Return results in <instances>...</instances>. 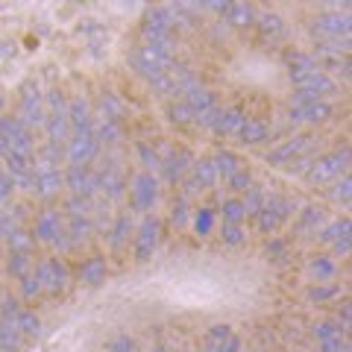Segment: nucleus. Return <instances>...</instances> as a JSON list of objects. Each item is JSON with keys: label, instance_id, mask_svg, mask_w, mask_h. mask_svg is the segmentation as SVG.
I'll list each match as a JSON object with an SVG mask.
<instances>
[{"label": "nucleus", "instance_id": "1", "mask_svg": "<svg viewBox=\"0 0 352 352\" xmlns=\"http://www.w3.org/2000/svg\"><path fill=\"white\" fill-rule=\"evenodd\" d=\"M59 162H62V150H53L47 144L32 156V191L41 200H53L59 194V185H62Z\"/></svg>", "mask_w": 352, "mask_h": 352}, {"label": "nucleus", "instance_id": "2", "mask_svg": "<svg viewBox=\"0 0 352 352\" xmlns=\"http://www.w3.org/2000/svg\"><path fill=\"white\" fill-rule=\"evenodd\" d=\"M44 132H47V147L62 150L71 138V124H68V100L59 88L44 94Z\"/></svg>", "mask_w": 352, "mask_h": 352}, {"label": "nucleus", "instance_id": "3", "mask_svg": "<svg viewBox=\"0 0 352 352\" xmlns=\"http://www.w3.org/2000/svg\"><path fill=\"white\" fill-rule=\"evenodd\" d=\"M0 156H21L30 162L36 156L32 132L15 115H0Z\"/></svg>", "mask_w": 352, "mask_h": 352}, {"label": "nucleus", "instance_id": "4", "mask_svg": "<svg viewBox=\"0 0 352 352\" xmlns=\"http://www.w3.org/2000/svg\"><path fill=\"white\" fill-rule=\"evenodd\" d=\"M291 82L296 88L294 100H323L338 91V82L326 71H291Z\"/></svg>", "mask_w": 352, "mask_h": 352}, {"label": "nucleus", "instance_id": "5", "mask_svg": "<svg viewBox=\"0 0 352 352\" xmlns=\"http://www.w3.org/2000/svg\"><path fill=\"white\" fill-rule=\"evenodd\" d=\"M32 241H38V244H50V247H59L62 252L74 250L71 238H68V229H65V217L59 212H41L36 217V223H32Z\"/></svg>", "mask_w": 352, "mask_h": 352}, {"label": "nucleus", "instance_id": "6", "mask_svg": "<svg viewBox=\"0 0 352 352\" xmlns=\"http://www.w3.org/2000/svg\"><path fill=\"white\" fill-rule=\"evenodd\" d=\"M346 168H349V147L314 159L311 168L305 170V179L311 185H329V182L340 179V176H346Z\"/></svg>", "mask_w": 352, "mask_h": 352}, {"label": "nucleus", "instance_id": "7", "mask_svg": "<svg viewBox=\"0 0 352 352\" xmlns=\"http://www.w3.org/2000/svg\"><path fill=\"white\" fill-rule=\"evenodd\" d=\"M0 320L12 326L24 340L27 338H38V332H41V320L36 317V311L24 308L18 300H0Z\"/></svg>", "mask_w": 352, "mask_h": 352}, {"label": "nucleus", "instance_id": "8", "mask_svg": "<svg viewBox=\"0 0 352 352\" xmlns=\"http://www.w3.org/2000/svg\"><path fill=\"white\" fill-rule=\"evenodd\" d=\"M294 212V203L288 200V197H279V194H270V197H264V203L258 208V226H261V232L264 235H273L276 229L285 223V220L291 217Z\"/></svg>", "mask_w": 352, "mask_h": 352}, {"label": "nucleus", "instance_id": "9", "mask_svg": "<svg viewBox=\"0 0 352 352\" xmlns=\"http://www.w3.org/2000/svg\"><path fill=\"white\" fill-rule=\"evenodd\" d=\"M15 118L30 132L36 126H44V94L38 91L36 82H27L24 88H21V100H18V115Z\"/></svg>", "mask_w": 352, "mask_h": 352}, {"label": "nucleus", "instance_id": "10", "mask_svg": "<svg viewBox=\"0 0 352 352\" xmlns=\"http://www.w3.org/2000/svg\"><path fill=\"white\" fill-rule=\"evenodd\" d=\"M32 273H36V279H38V288H41V294H62L65 288H68V282H71V276H68V267L59 261V258H44V261H38L36 267H32Z\"/></svg>", "mask_w": 352, "mask_h": 352}, {"label": "nucleus", "instance_id": "11", "mask_svg": "<svg viewBox=\"0 0 352 352\" xmlns=\"http://www.w3.org/2000/svg\"><path fill=\"white\" fill-rule=\"evenodd\" d=\"M97 150H100V141H97L94 129L88 132H71L68 144H65V153L62 156L68 159V164H91L97 159Z\"/></svg>", "mask_w": 352, "mask_h": 352}, {"label": "nucleus", "instance_id": "12", "mask_svg": "<svg viewBox=\"0 0 352 352\" xmlns=\"http://www.w3.org/2000/svg\"><path fill=\"white\" fill-rule=\"evenodd\" d=\"M352 21L344 12H320L311 21V32L317 36V41H338V38H349Z\"/></svg>", "mask_w": 352, "mask_h": 352}, {"label": "nucleus", "instance_id": "13", "mask_svg": "<svg viewBox=\"0 0 352 352\" xmlns=\"http://www.w3.org/2000/svg\"><path fill=\"white\" fill-rule=\"evenodd\" d=\"M335 106L326 100H291L288 120L291 124H326L332 120Z\"/></svg>", "mask_w": 352, "mask_h": 352}, {"label": "nucleus", "instance_id": "14", "mask_svg": "<svg viewBox=\"0 0 352 352\" xmlns=\"http://www.w3.org/2000/svg\"><path fill=\"white\" fill-rule=\"evenodd\" d=\"M62 182L68 185L71 197H82V200H94L97 197V179H94V168L91 164H68Z\"/></svg>", "mask_w": 352, "mask_h": 352}, {"label": "nucleus", "instance_id": "15", "mask_svg": "<svg viewBox=\"0 0 352 352\" xmlns=\"http://www.w3.org/2000/svg\"><path fill=\"white\" fill-rule=\"evenodd\" d=\"M129 197H132V208H135V212H150V208L159 203V182H156V176H153L150 170L135 173L132 188H129Z\"/></svg>", "mask_w": 352, "mask_h": 352}, {"label": "nucleus", "instance_id": "16", "mask_svg": "<svg viewBox=\"0 0 352 352\" xmlns=\"http://www.w3.org/2000/svg\"><path fill=\"white\" fill-rule=\"evenodd\" d=\"M159 235H162L159 217L147 214L144 220H141L138 235H135V261H150L153 258V252H156V247H159Z\"/></svg>", "mask_w": 352, "mask_h": 352}, {"label": "nucleus", "instance_id": "17", "mask_svg": "<svg viewBox=\"0 0 352 352\" xmlns=\"http://www.w3.org/2000/svg\"><path fill=\"white\" fill-rule=\"evenodd\" d=\"M214 179H217V173H214L212 159H200V162H194V164H191V176L182 182V197L188 200V197H194V194L208 191V188L214 185Z\"/></svg>", "mask_w": 352, "mask_h": 352}, {"label": "nucleus", "instance_id": "18", "mask_svg": "<svg viewBox=\"0 0 352 352\" xmlns=\"http://www.w3.org/2000/svg\"><path fill=\"white\" fill-rule=\"evenodd\" d=\"M317 238H320L323 244H332L338 256H349V217H340L335 223H329L326 229H320Z\"/></svg>", "mask_w": 352, "mask_h": 352}, {"label": "nucleus", "instance_id": "19", "mask_svg": "<svg viewBox=\"0 0 352 352\" xmlns=\"http://www.w3.org/2000/svg\"><path fill=\"white\" fill-rule=\"evenodd\" d=\"M308 144H311V135H294L288 141H282L279 147H273L267 153V162L270 164H291L296 156H300V153L308 150Z\"/></svg>", "mask_w": 352, "mask_h": 352}, {"label": "nucleus", "instance_id": "20", "mask_svg": "<svg viewBox=\"0 0 352 352\" xmlns=\"http://www.w3.org/2000/svg\"><path fill=\"white\" fill-rule=\"evenodd\" d=\"M191 164H194V156H191L188 150H176V153H170L168 159H162L164 179H168V182H179V179H185V173L191 170Z\"/></svg>", "mask_w": 352, "mask_h": 352}, {"label": "nucleus", "instance_id": "21", "mask_svg": "<svg viewBox=\"0 0 352 352\" xmlns=\"http://www.w3.org/2000/svg\"><path fill=\"white\" fill-rule=\"evenodd\" d=\"M91 106H88L85 97H74L68 100V124H71V132H88L94 129L91 126Z\"/></svg>", "mask_w": 352, "mask_h": 352}, {"label": "nucleus", "instance_id": "22", "mask_svg": "<svg viewBox=\"0 0 352 352\" xmlns=\"http://www.w3.org/2000/svg\"><path fill=\"white\" fill-rule=\"evenodd\" d=\"M244 120H247V115L241 112V109H220L212 132H217L220 138H232V135H238V132H241Z\"/></svg>", "mask_w": 352, "mask_h": 352}, {"label": "nucleus", "instance_id": "23", "mask_svg": "<svg viewBox=\"0 0 352 352\" xmlns=\"http://www.w3.org/2000/svg\"><path fill=\"white\" fill-rule=\"evenodd\" d=\"M106 273H109V264L103 256H88L80 264V282L88 285V288H97L100 282H106Z\"/></svg>", "mask_w": 352, "mask_h": 352}, {"label": "nucleus", "instance_id": "24", "mask_svg": "<svg viewBox=\"0 0 352 352\" xmlns=\"http://www.w3.org/2000/svg\"><path fill=\"white\" fill-rule=\"evenodd\" d=\"M129 235H132L129 214H118L112 229H109V247H112V252H124V247L129 244Z\"/></svg>", "mask_w": 352, "mask_h": 352}, {"label": "nucleus", "instance_id": "25", "mask_svg": "<svg viewBox=\"0 0 352 352\" xmlns=\"http://www.w3.org/2000/svg\"><path fill=\"white\" fill-rule=\"evenodd\" d=\"M91 126H94L97 141H106V144H115V141H120V124H118V120L94 112L91 115Z\"/></svg>", "mask_w": 352, "mask_h": 352}, {"label": "nucleus", "instance_id": "26", "mask_svg": "<svg viewBox=\"0 0 352 352\" xmlns=\"http://www.w3.org/2000/svg\"><path fill=\"white\" fill-rule=\"evenodd\" d=\"M185 103H188V109H191L194 115L208 112V109H217V103H214V94L208 91V88H203V85L191 88V91H185Z\"/></svg>", "mask_w": 352, "mask_h": 352}, {"label": "nucleus", "instance_id": "27", "mask_svg": "<svg viewBox=\"0 0 352 352\" xmlns=\"http://www.w3.org/2000/svg\"><path fill=\"white\" fill-rule=\"evenodd\" d=\"M267 135H270V129L258 118H247L244 126H241V132H238V138L244 141V144H261V141H267Z\"/></svg>", "mask_w": 352, "mask_h": 352}, {"label": "nucleus", "instance_id": "28", "mask_svg": "<svg viewBox=\"0 0 352 352\" xmlns=\"http://www.w3.org/2000/svg\"><path fill=\"white\" fill-rule=\"evenodd\" d=\"M223 15H226V24H232V27H250L252 21H256V9L247 6V3H229Z\"/></svg>", "mask_w": 352, "mask_h": 352}, {"label": "nucleus", "instance_id": "29", "mask_svg": "<svg viewBox=\"0 0 352 352\" xmlns=\"http://www.w3.org/2000/svg\"><path fill=\"white\" fill-rule=\"evenodd\" d=\"M6 238H9V252H32V235L27 232L24 226H9V232H6Z\"/></svg>", "mask_w": 352, "mask_h": 352}, {"label": "nucleus", "instance_id": "30", "mask_svg": "<svg viewBox=\"0 0 352 352\" xmlns=\"http://www.w3.org/2000/svg\"><path fill=\"white\" fill-rule=\"evenodd\" d=\"M32 267H36L32 252H9V273H12L15 279H27Z\"/></svg>", "mask_w": 352, "mask_h": 352}, {"label": "nucleus", "instance_id": "31", "mask_svg": "<svg viewBox=\"0 0 352 352\" xmlns=\"http://www.w3.org/2000/svg\"><path fill=\"white\" fill-rule=\"evenodd\" d=\"M308 270H311V276L317 282H326V279H332L338 273V264H335L332 256H314L311 264H308Z\"/></svg>", "mask_w": 352, "mask_h": 352}, {"label": "nucleus", "instance_id": "32", "mask_svg": "<svg viewBox=\"0 0 352 352\" xmlns=\"http://www.w3.org/2000/svg\"><path fill=\"white\" fill-rule=\"evenodd\" d=\"M212 164H214V173L223 176V179H229V176H232L235 170H241V159L235 156V153H229V150L217 153V156L212 159Z\"/></svg>", "mask_w": 352, "mask_h": 352}, {"label": "nucleus", "instance_id": "33", "mask_svg": "<svg viewBox=\"0 0 352 352\" xmlns=\"http://www.w3.org/2000/svg\"><path fill=\"white\" fill-rule=\"evenodd\" d=\"M21 346H24V338L9 323L0 320V352H21Z\"/></svg>", "mask_w": 352, "mask_h": 352}, {"label": "nucleus", "instance_id": "34", "mask_svg": "<svg viewBox=\"0 0 352 352\" xmlns=\"http://www.w3.org/2000/svg\"><path fill=\"white\" fill-rule=\"evenodd\" d=\"M314 56H349V38H338V41H317Z\"/></svg>", "mask_w": 352, "mask_h": 352}, {"label": "nucleus", "instance_id": "35", "mask_svg": "<svg viewBox=\"0 0 352 352\" xmlns=\"http://www.w3.org/2000/svg\"><path fill=\"white\" fill-rule=\"evenodd\" d=\"M317 226H323V208L308 206L300 217V223H296V229H300V232H317Z\"/></svg>", "mask_w": 352, "mask_h": 352}, {"label": "nucleus", "instance_id": "36", "mask_svg": "<svg viewBox=\"0 0 352 352\" xmlns=\"http://www.w3.org/2000/svg\"><path fill=\"white\" fill-rule=\"evenodd\" d=\"M220 212H223V223H229V226H241V223L247 220L244 203H241V200H226Z\"/></svg>", "mask_w": 352, "mask_h": 352}, {"label": "nucleus", "instance_id": "37", "mask_svg": "<svg viewBox=\"0 0 352 352\" xmlns=\"http://www.w3.org/2000/svg\"><path fill=\"white\" fill-rule=\"evenodd\" d=\"M314 338H317V344H326V340L344 338V329H340V323L323 320V323H317V326H314Z\"/></svg>", "mask_w": 352, "mask_h": 352}, {"label": "nucleus", "instance_id": "38", "mask_svg": "<svg viewBox=\"0 0 352 352\" xmlns=\"http://www.w3.org/2000/svg\"><path fill=\"white\" fill-rule=\"evenodd\" d=\"M229 335H232V326H226V323L212 326V329H208V335H206V349H208V352H214Z\"/></svg>", "mask_w": 352, "mask_h": 352}, {"label": "nucleus", "instance_id": "39", "mask_svg": "<svg viewBox=\"0 0 352 352\" xmlns=\"http://www.w3.org/2000/svg\"><path fill=\"white\" fill-rule=\"evenodd\" d=\"M256 18H258V27H261L264 36H282V32H285V24H282L279 15L264 12V15H256Z\"/></svg>", "mask_w": 352, "mask_h": 352}, {"label": "nucleus", "instance_id": "40", "mask_svg": "<svg viewBox=\"0 0 352 352\" xmlns=\"http://www.w3.org/2000/svg\"><path fill=\"white\" fill-rule=\"evenodd\" d=\"M194 229L197 235H208L214 229V212L212 208H197L194 212Z\"/></svg>", "mask_w": 352, "mask_h": 352}, {"label": "nucleus", "instance_id": "41", "mask_svg": "<svg viewBox=\"0 0 352 352\" xmlns=\"http://www.w3.org/2000/svg\"><path fill=\"white\" fill-rule=\"evenodd\" d=\"M244 194H247V200H241V203H244L247 217H250V214H258V208H261V203H264L261 188H258V185H250V188H247Z\"/></svg>", "mask_w": 352, "mask_h": 352}, {"label": "nucleus", "instance_id": "42", "mask_svg": "<svg viewBox=\"0 0 352 352\" xmlns=\"http://www.w3.org/2000/svg\"><path fill=\"white\" fill-rule=\"evenodd\" d=\"M220 238H223V244L238 247V244H244V241H247V232H244V226H229V223H223V229H220Z\"/></svg>", "mask_w": 352, "mask_h": 352}, {"label": "nucleus", "instance_id": "43", "mask_svg": "<svg viewBox=\"0 0 352 352\" xmlns=\"http://www.w3.org/2000/svg\"><path fill=\"white\" fill-rule=\"evenodd\" d=\"M288 65H291V71H317L314 53H294L288 59Z\"/></svg>", "mask_w": 352, "mask_h": 352}, {"label": "nucleus", "instance_id": "44", "mask_svg": "<svg viewBox=\"0 0 352 352\" xmlns=\"http://www.w3.org/2000/svg\"><path fill=\"white\" fill-rule=\"evenodd\" d=\"M226 185H229V191H247L252 185V173L247 168H241V170H235L232 176H229Z\"/></svg>", "mask_w": 352, "mask_h": 352}, {"label": "nucleus", "instance_id": "45", "mask_svg": "<svg viewBox=\"0 0 352 352\" xmlns=\"http://www.w3.org/2000/svg\"><path fill=\"white\" fill-rule=\"evenodd\" d=\"M349 197H352V179H349V173H346V176H340L338 185L332 188V200L349 206Z\"/></svg>", "mask_w": 352, "mask_h": 352}, {"label": "nucleus", "instance_id": "46", "mask_svg": "<svg viewBox=\"0 0 352 352\" xmlns=\"http://www.w3.org/2000/svg\"><path fill=\"white\" fill-rule=\"evenodd\" d=\"M168 115H170L173 124H191V120H194V112L188 109V103H185V100L173 103V106L168 109Z\"/></svg>", "mask_w": 352, "mask_h": 352}, {"label": "nucleus", "instance_id": "47", "mask_svg": "<svg viewBox=\"0 0 352 352\" xmlns=\"http://www.w3.org/2000/svg\"><path fill=\"white\" fill-rule=\"evenodd\" d=\"M170 223H173V226H185V223H188V200H185V197H179V200L173 203Z\"/></svg>", "mask_w": 352, "mask_h": 352}, {"label": "nucleus", "instance_id": "48", "mask_svg": "<svg viewBox=\"0 0 352 352\" xmlns=\"http://www.w3.org/2000/svg\"><path fill=\"white\" fill-rule=\"evenodd\" d=\"M109 352H138V349H135V340L129 335H118V338L109 340Z\"/></svg>", "mask_w": 352, "mask_h": 352}, {"label": "nucleus", "instance_id": "49", "mask_svg": "<svg viewBox=\"0 0 352 352\" xmlns=\"http://www.w3.org/2000/svg\"><path fill=\"white\" fill-rule=\"evenodd\" d=\"M138 153H141V162H144V168L162 170V159L156 156V150H150V144H138Z\"/></svg>", "mask_w": 352, "mask_h": 352}, {"label": "nucleus", "instance_id": "50", "mask_svg": "<svg viewBox=\"0 0 352 352\" xmlns=\"http://www.w3.org/2000/svg\"><path fill=\"white\" fill-rule=\"evenodd\" d=\"M21 294H24L27 300H30V296H36V294H41V288H38V279H36V273H30L27 279H21Z\"/></svg>", "mask_w": 352, "mask_h": 352}, {"label": "nucleus", "instance_id": "51", "mask_svg": "<svg viewBox=\"0 0 352 352\" xmlns=\"http://www.w3.org/2000/svg\"><path fill=\"white\" fill-rule=\"evenodd\" d=\"M12 179H9V176H6V170L3 168H0V203H6L9 200V197H12Z\"/></svg>", "mask_w": 352, "mask_h": 352}, {"label": "nucleus", "instance_id": "52", "mask_svg": "<svg viewBox=\"0 0 352 352\" xmlns=\"http://www.w3.org/2000/svg\"><path fill=\"white\" fill-rule=\"evenodd\" d=\"M214 352H241V338L232 332V335H229V338H226L223 344H220Z\"/></svg>", "mask_w": 352, "mask_h": 352}, {"label": "nucleus", "instance_id": "53", "mask_svg": "<svg viewBox=\"0 0 352 352\" xmlns=\"http://www.w3.org/2000/svg\"><path fill=\"white\" fill-rule=\"evenodd\" d=\"M338 294V285H329V288H314L311 294V300H317V302H323V300H329V296H335Z\"/></svg>", "mask_w": 352, "mask_h": 352}, {"label": "nucleus", "instance_id": "54", "mask_svg": "<svg viewBox=\"0 0 352 352\" xmlns=\"http://www.w3.org/2000/svg\"><path fill=\"white\" fill-rule=\"evenodd\" d=\"M9 232V220H6V214L3 212H0V238H3Z\"/></svg>", "mask_w": 352, "mask_h": 352}, {"label": "nucleus", "instance_id": "55", "mask_svg": "<svg viewBox=\"0 0 352 352\" xmlns=\"http://www.w3.org/2000/svg\"><path fill=\"white\" fill-rule=\"evenodd\" d=\"M150 352H170V349H164V346H153Z\"/></svg>", "mask_w": 352, "mask_h": 352}, {"label": "nucleus", "instance_id": "56", "mask_svg": "<svg viewBox=\"0 0 352 352\" xmlns=\"http://www.w3.org/2000/svg\"><path fill=\"white\" fill-rule=\"evenodd\" d=\"M3 103H6V97H3V94H0V115H3Z\"/></svg>", "mask_w": 352, "mask_h": 352}, {"label": "nucleus", "instance_id": "57", "mask_svg": "<svg viewBox=\"0 0 352 352\" xmlns=\"http://www.w3.org/2000/svg\"><path fill=\"white\" fill-rule=\"evenodd\" d=\"M0 168H3V162H0Z\"/></svg>", "mask_w": 352, "mask_h": 352}]
</instances>
